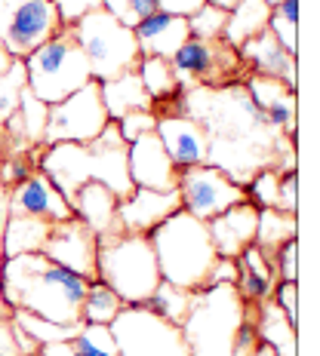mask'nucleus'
<instances>
[{
	"label": "nucleus",
	"instance_id": "obj_25",
	"mask_svg": "<svg viewBox=\"0 0 320 356\" xmlns=\"http://www.w3.org/2000/svg\"><path fill=\"white\" fill-rule=\"evenodd\" d=\"M256 310H259V320H256L259 341L271 347L274 356H296V347H299V338H296V323L289 320V316L271 298L262 301Z\"/></svg>",
	"mask_w": 320,
	"mask_h": 356
},
{
	"label": "nucleus",
	"instance_id": "obj_12",
	"mask_svg": "<svg viewBox=\"0 0 320 356\" xmlns=\"http://www.w3.org/2000/svg\"><path fill=\"white\" fill-rule=\"evenodd\" d=\"M176 191H178V200H182V209L200 221H210L219 212L231 209L234 203L247 200L243 184L234 181L228 172H222L219 166H210V163L182 169Z\"/></svg>",
	"mask_w": 320,
	"mask_h": 356
},
{
	"label": "nucleus",
	"instance_id": "obj_20",
	"mask_svg": "<svg viewBox=\"0 0 320 356\" xmlns=\"http://www.w3.org/2000/svg\"><path fill=\"white\" fill-rule=\"evenodd\" d=\"M241 58L247 65L250 74H262V77H274V80H284L289 89H296V56H289L274 34L265 31L256 34L252 40H247L241 47Z\"/></svg>",
	"mask_w": 320,
	"mask_h": 356
},
{
	"label": "nucleus",
	"instance_id": "obj_34",
	"mask_svg": "<svg viewBox=\"0 0 320 356\" xmlns=\"http://www.w3.org/2000/svg\"><path fill=\"white\" fill-rule=\"evenodd\" d=\"M47 114H49V105L40 102L31 89H22V102H19V120H22V129H25V138L28 145L37 147L43 145V132H47Z\"/></svg>",
	"mask_w": 320,
	"mask_h": 356
},
{
	"label": "nucleus",
	"instance_id": "obj_18",
	"mask_svg": "<svg viewBox=\"0 0 320 356\" xmlns=\"http://www.w3.org/2000/svg\"><path fill=\"white\" fill-rule=\"evenodd\" d=\"M206 231H210L213 249L219 258H237L247 246L256 243L259 231V206H252L250 200H241L231 209L219 212L215 218L206 221Z\"/></svg>",
	"mask_w": 320,
	"mask_h": 356
},
{
	"label": "nucleus",
	"instance_id": "obj_27",
	"mask_svg": "<svg viewBox=\"0 0 320 356\" xmlns=\"http://www.w3.org/2000/svg\"><path fill=\"white\" fill-rule=\"evenodd\" d=\"M299 234L296 227V215L280 212V209H259V231H256V246L262 249V255L271 261L274 249L284 240Z\"/></svg>",
	"mask_w": 320,
	"mask_h": 356
},
{
	"label": "nucleus",
	"instance_id": "obj_5",
	"mask_svg": "<svg viewBox=\"0 0 320 356\" xmlns=\"http://www.w3.org/2000/svg\"><path fill=\"white\" fill-rule=\"evenodd\" d=\"M96 280L121 295L123 304H145L160 283L158 258L148 234H111L99 240Z\"/></svg>",
	"mask_w": 320,
	"mask_h": 356
},
{
	"label": "nucleus",
	"instance_id": "obj_17",
	"mask_svg": "<svg viewBox=\"0 0 320 356\" xmlns=\"http://www.w3.org/2000/svg\"><path fill=\"white\" fill-rule=\"evenodd\" d=\"M154 132H158V138L163 142V147H167L169 160H173V166L178 169V172L206 163L210 142H206V129L195 120V117H188V114H158Z\"/></svg>",
	"mask_w": 320,
	"mask_h": 356
},
{
	"label": "nucleus",
	"instance_id": "obj_22",
	"mask_svg": "<svg viewBox=\"0 0 320 356\" xmlns=\"http://www.w3.org/2000/svg\"><path fill=\"white\" fill-rule=\"evenodd\" d=\"M71 212H74V218L84 221L99 240L102 236H111V234H121V227H117V197L99 181H86L84 188L74 194Z\"/></svg>",
	"mask_w": 320,
	"mask_h": 356
},
{
	"label": "nucleus",
	"instance_id": "obj_14",
	"mask_svg": "<svg viewBox=\"0 0 320 356\" xmlns=\"http://www.w3.org/2000/svg\"><path fill=\"white\" fill-rule=\"evenodd\" d=\"M126 169H130L132 188L176 191L178 169L173 166V160H169L158 132H145L136 142L126 145Z\"/></svg>",
	"mask_w": 320,
	"mask_h": 356
},
{
	"label": "nucleus",
	"instance_id": "obj_33",
	"mask_svg": "<svg viewBox=\"0 0 320 356\" xmlns=\"http://www.w3.org/2000/svg\"><path fill=\"white\" fill-rule=\"evenodd\" d=\"M77 356H121L117 353V341L111 335V325L99 323H84L77 329V335L71 338Z\"/></svg>",
	"mask_w": 320,
	"mask_h": 356
},
{
	"label": "nucleus",
	"instance_id": "obj_24",
	"mask_svg": "<svg viewBox=\"0 0 320 356\" xmlns=\"http://www.w3.org/2000/svg\"><path fill=\"white\" fill-rule=\"evenodd\" d=\"M49 231H53L49 221L28 218V215H6V225L0 227V249H3V258L40 252Z\"/></svg>",
	"mask_w": 320,
	"mask_h": 356
},
{
	"label": "nucleus",
	"instance_id": "obj_9",
	"mask_svg": "<svg viewBox=\"0 0 320 356\" xmlns=\"http://www.w3.org/2000/svg\"><path fill=\"white\" fill-rule=\"evenodd\" d=\"M111 335L121 356H191L182 329L145 304H123L111 323Z\"/></svg>",
	"mask_w": 320,
	"mask_h": 356
},
{
	"label": "nucleus",
	"instance_id": "obj_46",
	"mask_svg": "<svg viewBox=\"0 0 320 356\" xmlns=\"http://www.w3.org/2000/svg\"><path fill=\"white\" fill-rule=\"evenodd\" d=\"M34 356H77L71 341H49V344H40L34 350Z\"/></svg>",
	"mask_w": 320,
	"mask_h": 356
},
{
	"label": "nucleus",
	"instance_id": "obj_49",
	"mask_svg": "<svg viewBox=\"0 0 320 356\" xmlns=\"http://www.w3.org/2000/svg\"><path fill=\"white\" fill-rule=\"evenodd\" d=\"M268 3H271V6H274V3H280V0H268Z\"/></svg>",
	"mask_w": 320,
	"mask_h": 356
},
{
	"label": "nucleus",
	"instance_id": "obj_29",
	"mask_svg": "<svg viewBox=\"0 0 320 356\" xmlns=\"http://www.w3.org/2000/svg\"><path fill=\"white\" fill-rule=\"evenodd\" d=\"M145 307L154 310V314L163 316V320H169L173 325H182L185 314H188V307H191V292L167 283V280H160L158 289L151 292V298L145 301Z\"/></svg>",
	"mask_w": 320,
	"mask_h": 356
},
{
	"label": "nucleus",
	"instance_id": "obj_3",
	"mask_svg": "<svg viewBox=\"0 0 320 356\" xmlns=\"http://www.w3.org/2000/svg\"><path fill=\"white\" fill-rule=\"evenodd\" d=\"M148 240L154 246L160 280H167L178 289H188V292H197V289L210 283V273L219 261V255L213 249L206 221L178 209L167 221H160L148 234Z\"/></svg>",
	"mask_w": 320,
	"mask_h": 356
},
{
	"label": "nucleus",
	"instance_id": "obj_23",
	"mask_svg": "<svg viewBox=\"0 0 320 356\" xmlns=\"http://www.w3.org/2000/svg\"><path fill=\"white\" fill-rule=\"evenodd\" d=\"M99 86H102V102H105L108 120H121V117L132 114V111H154V102L145 92L142 77H139L136 68L121 74V77L102 80Z\"/></svg>",
	"mask_w": 320,
	"mask_h": 356
},
{
	"label": "nucleus",
	"instance_id": "obj_11",
	"mask_svg": "<svg viewBox=\"0 0 320 356\" xmlns=\"http://www.w3.org/2000/svg\"><path fill=\"white\" fill-rule=\"evenodd\" d=\"M59 31L62 22L49 0H0V43L13 58H25Z\"/></svg>",
	"mask_w": 320,
	"mask_h": 356
},
{
	"label": "nucleus",
	"instance_id": "obj_2",
	"mask_svg": "<svg viewBox=\"0 0 320 356\" xmlns=\"http://www.w3.org/2000/svg\"><path fill=\"white\" fill-rule=\"evenodd\" d=\"M37 169L56 184L68 206L86 181L105 184L117 200L132 191L130 169H126V142L121 138L117 120H108L93 142H62L43 147Z\"/></svg>",
	"mask_w": 320,
	"mask_h": 356
},
{
	"label": "nucleus",
	"instance_id": "obj_10",
	"mask_svg": "<svg viewBox=\"0 0 320 356\" xmlns=\"http://www.w3.org/2000/svg\"><path fill=\"white\" fill-rule=\"evenodd\" d=\"M108 126V111L102 102L99 80H89L71 92L68 99L49 105L47 132H43V147L62 145V142H93Z\"/></svg>",
	"mask_w": 320,
	"mask_h": 356
},
{
	"label": "nucleus",
	"instance_id": "obj_48",
	"mask_svg": "<svg viewBox=\"0 0 320 356\" xmlns=\"http://www.w3.org/2000/svg\"><path fill=\"white\" fill-rule=\"evenodd\" d=\"M206 3L222 6V10H231V6H234V3H241V0H206Z\"/></svg>",
	"mask_w": 320,
	"mask_h": 356
},
{
	"label": "nucleus",
	"instance_id": "obj_40",
	"mask_svg": "<svg viewBox=\"0 0 320 356\" xmlns=\"http://www.w3.org/2000/svg\"><path fill=\"white\" fill-rule=\"evenodd\" d=\"M154 126H158V114H154V111H132V114L117 120V129H121V138L126 145L136 142L145 132H154Z\"/></svg>",
	"mask_w": 320,
	"mask_h": 356
},
{
	"label": "nucleus",
	"instance_id": "obj_4",
	"mask_svg": "<svg viewBox=\"0 0 320 356\" xmlns=\"http://www.w3.org/2000/svg\"><path fill=\"white\" fill-rule=\"evenodd\" d=\"M247 304L234 283H213L191 292V307L182 320V335L191 356H234V335Z\"/></svg>",
	"mask_w": 320,
	"mask_h": 356
},
{
	"label": "nucleus",
	"instance_id": "obj_50",
	"mask_svg": "<svg viewBox=\"0 0 320 356\" xmlns=\"http://www.w3.org/2000/svg\"><path fill=\"white\" fill-rule=\"evenodd\" d=\"M0 194H3V184H0Z\"/></svg>",
	"mask_w": 320,
	"mask_h": 356
},
{
	"label": "nucleus",
	"instance_id": "obj_47",
	"mask_svg": "<svg viewBox=\"0 0 320 356\" xmlns=\"http://www.w3.org/2000/svg\"><path fill=\"white\" fill-rule=\"evenodd\" d=\"M13 62H16V58L10 56V49H6L3 43H0V77H3V74L10 71V65H13Z\"/></svg>",
	"mask_w": 320,
	"mask_h": 356
},
{
	"label": "nucleus",
	"instance_id": "obj_35",
	"mask_svg": "<svg viewBox=\"0 0 320 356\" xmlns=\"http://www.w3.org/2000/svg\"><path fill=\"white\" fill-rule=\"evenodd\" d=\"M25 83H28L25 62H22V58H16V62L10 65V71L0 77V126H3V123L19 111L22 89H25Z\"/></svg>",
	"mask_w": 320,
	"mask_h": 356
},
{
	"label": "nucleus",
	"instance_id": "obj_7",
	"mask_svg": "<svg viewBox=\"0 0 320 356\" xmlns=\"http://www.w3.org/2000/svg\"><path fill=\"white\" fill-rule=\"evenodd\" d=\"M77 40L80 53L86 56L89 77L93 80H111L121 74L132 71L139 65V43L132 28H126L123 22H117L108 10H93L86 13L80 22H74L68 28Z\"/></svg>",
	"mask_w": 320,
	"mask_h": 356
},
{
	"label": "nucleus",
	"instance_id": "obj_13",
	"mask_svg": "<svg viewBox=\"0 0 320 356\" xmlns=\"http://www.w3.org/2000/svg\"><path fill=\"white\" fill-rule=\"evenodd\" d=\"M43 255L49 261L68 267L71 273L84 280H96V252H99V236H96L84 221L68 218L59 221L49 231L47 243H43Z\"/></svg>",
	"mask_w": 320,
	"mask_h": 356
},
{
	"label": "nucleus",
	"instance_id": "obj_41",
	"mask_svg": "<svg viewBox=\"0 0 320 356\" xmlns=\"http://www.w3.org/2000/svg\"><path fill=\"white\" fill-rule=\"evenodd\" d=\"M277 209L289 215H296V209H299V175H296V169L277 172Z\"/></svg>",
	"mask_w": 320,
	"mask_h": 356
},
{
	"label": "nucleus",
	"instance_id": "obj_42",
	"mask_svg": "<svg viewBox=\"0 0 320 356\" xmlns=\"http://www.w3.org/2000/svg\"><path fill=\"white\" fill-rule=\"evenodd\" d=\"M49 3L56 6L62 28H71L74 22H80V19L86 16V13L102 10V0H49Z\"/></svg>",
	"mask_w": 320,
	"mask_h": 356
},
{
	"label": "nucleus",
	"instance_id": "obj_1",
	"mask_svg": "<svg viewBox=\"0 0 320 356\" xmlns=\"http://www.w3.org/2000/svg\"><path fill=\"white\" fill-rule=\"evenodd\" d=\"M89 280L49 261L43 252L0 261V295L13 310H28L59 325H80Z\"/></svg>",
	"mask_w": 320,
	"mask_h": 356
},
{
	"label": "nucleus",
	"instance_id": "obj_8",
	"mask_svg": "<svg viewBox=\"0 0 320 356\" xmlns=\"http://www.w3.org/2000/svg\"><path fill=\"white\" fill-rule=\"evenodd\" d=\"M176 74V83L188 92V89L206 86V89H222L231 83H243L247 77V65L241 58V49H234L225 37L219 40H197L188 37L176 56L169 58Z\"/></svg>",
	"mask_w": 320,
	"mask_h": 356
},
{
	"label": "nucleus",
	"instance_id": "obj_6",
	"mask_svg": "<svg viewBox=\"0 0 320 356\" xmlns=\"http://www.w3.org/2000/svg\"><path fill=\"white\" fill-rule=\"evenodd\" d=\"M25 74H28V89L47 105L68 99L71 92H77L84 83H89V65L86 56L80 53L77 40L68 28H62L59 34H53L47 43H40L37 49H31L25 58Z\"/></svg>",
	"mask_w": 320,
	"mask_h": 356
},
{
	"label": "nucleus",
	"instance_id": "obj_44",
	"mask_svg": "<svg viewBox=\"0 0 320 356\" xmlns=\"http://www.w3.org/2000/svg\"><path fill=\"white\" fill-rule=\"evenodd\" d=\"M271 301L277 304L293 323L299 320V314H296V301H299V286H296V280H277L274 292H271Z\"/></svg>",
	"mask_w": 320,
	"mask_h": 356
},
{
	"label": "nucleus",
	"instance_id": "obj_19",
	"mask_svg": "<svg viewBox=\"0 0 320 356\" xmlns=\"http://www.w3.org/2000/svg\"><path fill=\"white\" fill-rule=\"evenodd\" d=\"M250 99L262 108L268 126L287 138H296V89H289L284 80L262 77V74H247L243 77Z\"/></svg>",
	"mask_w": 320,
	"mask_h": 356
},
{
	"label": "nucleus",
	"instance_id": "obj_26",
	"mask_svg": "<svg viewBox=\"0 0 320 356\" xmlns=\"http://www.w3.org/2000/svg\"><path fill=\"white\" fill-rule=\"evenodd\" d=\"M271 19V3L268 0H241L228 10V22H225V40L234 49H241L247 40H252L256 34H262Z\"/></svg>",
	"mask_w": 320,
	"mask_h": 356
},
{
	"label": "nucleus",
	"instance_id": "obj_37",
	"mask_svg": "<svg viewBox=\"0 0 320 356\" xmlns=\"http://www.w3.org/2000/svg\"><path fill=\"white\" fill-rule=\"evenodd\" d=\"M243 194L259 209H277V172L274 169H259L252 178L243 181Z\"/></svg>",
	"mask_w": 320,
	"mask_h": 356
},
{
	"label": "nucleus",
	"instance_id": "obj_30",
	"mask_svg": "<svg viewBox=\"0 0 320 356\" xmlns=\"http://www.w3.org/2000/svg\"><path fill=\"white\" fill-rule=\"evenodd\" d=\"M299 0H280L271 6V19H268V31L274 34V40L287 49L289 56H299Z\"/></svg>",
	"mask_w": 320,
	"mask_h": 356
},
{
	"label": "nucleus",
	"instance_id": "obj_15",
	"mask_svg": "<svg viewBox=\"0 0 320 356\" xmlns=\"http://www.w3.org/2000/svg\"><path fill=\"white\" fill-rule=\"evenodd\" d=\"M6 215H28V218L49 221V225L74 218L68 200L59 194L56 184L40 169H34L25 181L10 191V197H6Z\"/></svg>",
	"mask_w": 320,
	"mask_h": 356
},
{
	"label": "nucleus",
	"instance_id": "obj_16",
	"mask_svg": "<svg viewBox=\"0 0 320 356\" xmlns=\"http://www.w3.org/2000/svg\"><path fill=\"white\" fill-rule=\"evenodd\" d=\"M178 209H182L178 191L132 188L123 200H117V227L121 234H151Z\"/></svg>",
	"mask_w": 320,
	"mask_h": 356
},
{
	"label": "nucleus",
	"instance_id": "obj_38",
	"mask_svg": "<svg viewBox=\"0 0 320 356\" xmlns=\"http://www.w3.org/2000/svg\"><path fill=\"white\" fill-rule=\"evenodd\" d=\"M102 10H108L126 28H136L142 19L158 13V0H102Z\"/></svg>",
	"mask_w": 320,
	"mask_h": 356
},
{
	"label": "nucleus",
	"instance_id": "obj_28",
	"mask_svg": "<svg viewBox=\"0 0 320 356\" xmlns=\"http://www.w3.org/2000/svg\"><path fill=\"white\" fill-rule=\"evenodd\" d=\"M123 310V301L114 289H108L102 280H89L86 295H84V310H80V320L84 323H99L111 325L114 316Z\"/></svg>",
	"mask_w": 320,
	"mask_h": 356
},
{
	"label": "nucleus",
	"instance_id": "obj_39",
	"mask_svg": "<svg viewBox=\"0 0 320 356\" xmlns=\"http://www.w3.org/2000/svg\"><path fill=\"white\" fill-rule=\"evenodd\" d=\"M271 270L277 280H296L299 277V243L296 236L284 240L271 255Z\"/></svg>",
	"mask_w": 320,
	"mask_h": 356
},
{
	"label": "nucleus",
	"instance_id": "obj_21",
	"mask_svg": "<svg viewBox=\"0 0 320 356\" xmlns=\"http://www.w3.org/2000/svg\"><path fill=\"white\" fill-rule=\"evenodd\" d=\"M136 43H139V56H160V58H173L176 49L188 40V19L182 16H169V13H151L148 19H142L136 28Z\"/></svg>",
	"mask_w": 320,
	"mask_h": 356
},
{
	"label": "nucleus",
	"instance_id": "obj_36",
	"mask_svg": "<svg viewBox=\"0 0 320 356\" xmlns=\"http://www.w3.org/2000/svg\"><path fill=\"white\" fill-rule=\"evenodd\" d=\"M225 22H228V10L204 3L195 16H188V34L197 37V40H219L225 34Z\"/></svg>",
	"mask_w": 320,
	"mask_h": 356
},
{
	"label": "nucleus",
	"instance_id": "obj_31",
	"mask_svg": "<svg viewBox=\"0 0 320 356\" xmlns=\"http://www.w3.org/2000/svg\"><path fill=\"white\" fill-rule=\"evenodd\" d=\"M13 323H16L37 347L49 344V341H71L74 335H77L80 325H84V323H80V325H59V323L43 320V316L28 314V310H13Z\"/></svg>",
	"mask_w": 320,
	"mask_h": 356
},
{
	"label": "nucleus",
	"instance_id": "obj_32",
	"mask_svg": "<svg viewBox=\"0 0 320 356\" xmlns=\"http://www.w3.org/2000/svg\"><path fill=\"white\" fill-rule=\"evenodd\" d=\"M274 283H277V277H274V270H250V267L237 264V295H241V301L247 304V307H259L262 301L271 298L274 292Z\"/></svg>",
	"mask_w": 320,
	"mask_h": 356
},
{
	"label": "nucleus",
	"instance_id": "obj_43",
	"mask_svg": "<svg viewBox=\"0 0 320 356\" xmlns=\"http://www.w3.org/2000/svg\"><path fill=\"white\" fill-rule=\"evenodd\" d=\"M31 172H34L31 157H25V154H10L6 163H3V169H0V184L16 188V184H22Z\"/></svg>",
	"mask_w": 320,
	"mask_h": 356
},
{
	"label": "nucleus",
	"instance_id": "obj_45",
	"mask_svg": "<svg viewBox=\"0 0 320 356\" xmlns=\"http://www.w3.org/2000/svg\"><path fill=\"white\" fill-rule=\"evenodd\" d=\"M204 3H206V0H158V10H160V13H169V16L188 19V16H195V13H197Z\"/></svg>",
	"mask_w": 320,
	"mask_h": 356
}]
</instances>
